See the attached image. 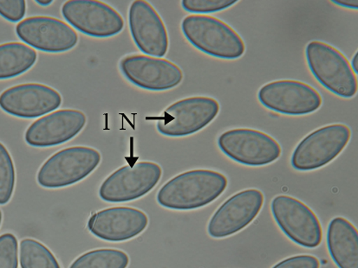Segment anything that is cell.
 <instances>
[{"label": "cell", "instance_id": "16", "mask_svg": "<svg viewBox=\"0 0 358 268\" xmlns=\"http://www.w3.org/2000/svg\"><path fill=\"white\" fill-rule=\"evenodd\" d=\"M130 32L138 49L148 56L162 57L169 50V36L164 21L154 7L143 0H136L129 13Z\"/></svg>", "mask_w": 358, "mask_h": 268}, {"label": "cell", "instance_id": "10", "mask_svg": "<svg viewBox=\"0 0 358 268\" xmlns=\"http://www.w3.org/2000/svg\"><path fill=\"white\" fill-rule=\"evenodd\" d=\"M260 103L276 113L300 116L314 113L323 103L320 94L306 83L292 80L275 81L259 89Z\"/></svg>", "mask_w": 358, "mask_h": 268}, {"label": "cell", "instance_id": "28", "mask_svg": "<svg viewBox=\"0 0 358 268\" xmlns=\"http://www.w3.org/2000/svg\"><path fill=\"white\" fill-rule=\"evenodd\" d=\"M332 3H336L339 6L346 7V8L350 9H357L358 8V2L357 0H348V1H332Z\"/></svg>", "mask_w": 358, "mask_h": 268}, {"label": "cell", "instance_id": "31", "mask_svg": "<svg viewBox=\"0 0 358 268\" xmlns=\"http://www.w3.org/2000/svg\"><path fill=\"white\" fill-rule=\"evenodd\" d=\"M1 223H2V212H1V211H0V225H1Z\"/></svg>", "mask_w": 358, "mask_h": 268}, {"label": "cell", "instance_id": "8", "mask_svg": "<svg viewBox=\"0 0 358 268\" xmlns=\"http://www.w3.org/2000/svg\"><path fill=\"white\" fill-rule=\"evenodd\" d=\"M271 209L278 227L295 244L307 248L321 244V224L308 206L298 199L281 195L273 199Z\"/></svg>", "mask_w": 358, "mask_h": 268}, {"label": "cell", "instance_id": "19", "mask_svg": "<svg viewBox=\"0 0 358 268\" xmlns=\"http://www.w3.org/2000/svg\"><path fill=\"white\" fill-rule=\"evenodd\" d=\"M329 252L339 268H358V233L348 220L336 217L327 231Z\"/></svg>", "mask_w": 358, "mask_h": 268}, {"label": "cell", "instance_id": "21", "mask_svg": "<svg viewBox=\"0 0 358 268\" xmlns=\"http://www.w3.org/2000/svg\"><path fill=\"white\" fill-rule=\"evenodd\" d=\"M129 255L117 249L102 248L92 250L79 256L70 268H127Z\"/></svg>", "mask_w": 358, "mask_h": 268}, {"label": "cell", "instance_id": "24", "mask_svg": "<svg viewBox=\"0 0 358 268\" xmlns=\"http://www.w3.org/2000/svg\"><path fill=\"white\" fill-rule=\"evenodd\" d=\"M238 1L235 0H184L183 9L193 13H212L229 8Z\"/></svg>", "mask_w": 358, "mask_h": 268}, {"label": "cell", "instance_id": "11", "mask_svg": "<svg viewBox=\"0 0 358 268\" xmlns=\"http://www.w3.org/2000/svg\"><path fill=\"white\" fill-rule=\"evenodd\" d=\"M62 14L72 27L93 38L113 37L124 27L117 10L96 0H70L63 6Z\"/></svg>", "mask_w": 358, "mask_h": 268}, {"label": "cell", "instance_id": "30", "mask_svg": "<svg viewBox=\"0 0 358 268\" xmlns=\"http://www.w3.org/2000/svg\"><path fill=\"white\" fill-rule=\"evenodd\" d=\"M36 3H38V5H41V6H48L52 5V0H50V1H41V0H38V1H36Z\"/></svg>", "mask_w": 358, "mask_h": 268}, {"label": "cell", "instance_id": "3", "mask_svg": "<svg viewBox=\"0 0 358 268\" xmlns=\"http://www.w3.org/2000/svg\"><path fill=\"white\" fill-rule=\"evenodd\" d=\"M306 55L314 77L329 91L343 98L357 95V78L339 50L327 43L313 41L306 46Z\"/></svg>", "mask_w": 358, "mask_h": 268}, {"label": "cell", "instance_id": "23", "mask_svg": "<svg viewBox=\"0 0 358 268\" xmlns=\"http://www.w3.org/2000/svg\"><path fill=\"white\" fill-rule=\"evenodd\" d=\"M15 168L12 157L2 143H0V205L9 202L15 187Z\"/></svg>", "mask_w": 358, "mask_h": 268}, {"label": "cell", "instance_id": "5", "mask_svg": "<svg viewBox=\"0 0 358 268\" xmlns=\"http://www.w3.org/2000/svg\"><path fill=\"white\" fill-rule=\"evenodd\" d=\"M352 137L350 128L343 124L324 126L310 133L295 148L292 168L310 172L330 164L342 153Z\"/></svg>", "mask_w": 358, "mask_h": 268}, {"label": "cell", "instance_id": "15", "mask_svg": "<svg viewBox=\"0 0 358 268\" xmlns=\"http://www.w3.org/2000/svg\"><path fill=\"white\" fill-rule=\"evenodd\" d=\"M62 97L57 90L38 83L12 87L0 95V107L19 118H38L57 110Z\"/></svg>", "mask_w": 358, "mask_h": 268}, {"label": "cell", "instance_id": "9", "mask_svg": "<svg viewBox=\"0 0 358 268\" xmlns=\"http://www.w3.org/2000/svg\"><path fill=\"white\" fill-rule=\"evenodd\" d=\"M162 175L161 166L153 162L126 165L108 176L99 190V197L108 202L136 200L154 189Z\"/></svg>", "mask_w": 358, "mask_h": 268}, {"label": "cell", "instance_id": "17", "mask_svg": "<svg viewBox=\"0 0 358 268\" xmlns=\"http://www.w3.org/2000/svg\"><path fill=\"white\" fill-rule=\"evenodd\" d=\"M87 119L83 112L63 110L50 114L29 126L24 139L29 146L50 147L73 139L85 128Z\"/></svg>", "mask_w": 358, "mask_h": 268}, {"label": "cell", "instance_id": "29", "mask_svg": "<svg viewBox=\"0 0 358 268\" xmlns=\"http://www.w3.org/2000/svg\"><path fill=\"white\" fill-rule=\"evenodd\" d=\"M358 53H356V55L354 56L353 60H352V70L354 71V73L356 75L358 73Z\"/></svg>", "mask_w": 358, "mask_h": 268}, {"label": "cell", "instance_id": "14", "mask_svg": "<svg viewBox=\"0 0 358 268\" xmlns=\"http://www.w3.org/2000/svg\"><path fill=\"white\" fill-rule=\"evenodd\" d=\"M17 37L29 46L48 53H62L78 45L74 29L50 17H31L17 25Z\"/></svg>", "mask_w": 358, "mask_h": 268}, {"label": "cell", "instance_id": "1", "mask_svg": "<svg viewBox=\"0 0 358 268\" xmlns=\"http://www.w3.org/2000/svg\"><path fill=\"white\" fill-rule=\"evenodd\" d=\"M223 174L211 170H193L173 177L157 194L158 204L175 211L205 207L222 195L227 187Z\"/></svg>", "mask_w": 358, "mask_h": 268}, {"label": "cell", "instance_id": "25", "mask_svg": "<svg viewBox=\"0 0 358 268\" xmlns=\"http://www.w3.org/2000/svg\"><path fill=\"white\" fill-rule=\"evenodd\" d=\"M17 240L15 235L6 233L0 237V268H17Z\"/></svg>", "mask_w": 358, "mask_h": 268}, {"label": "cell", "instance_id": "27", "mask_svg": "<svg viewBox=\"0 0 358 268\" xmlns=\"http://www.w3.org/2000/svg\"><path fill=\"white\" fill-rule=\"evenodd\" d=\"M320 263L316 257L312 255H296L282 260L273 268H320Z\"/></svg>", "mask_w": 358, "mask_h": 268}, {"label": "cell", "instance_id": "13", "mask_svg": "<svg viewBox=\"0 0 358 268\" xmlns=\"http://www.w3.org/2000/svg\"><path fill=\"white\" fill-rule=\"evenodd\" d=\"M263 204L262 191L249 189L238 192L213 214L208 227L209 235L225 238L244 230L259 215Z\"/></svg>", "mask_w": 358, "mask_h": 268}, {"label": "cell", "instance_id": "7", "mask_svg": "<svg viewBox=\"0 0 358 268\" xmlns=\"http://www.w3.org/2000/svg\"><path fill=\"white\" fill-rule=\"evenodd\" d=\"M218 146L227 157L248 166L272 164L282 154L280 144L273 137L255 129L238 128L223 133Z\"/></svg>", "mask_w": 358, "mask_h": 268}, {"label": "cell", "instance_id": "12", "mask_svg": "<svg viewBox=\"0 0 358 268\" xmlns=\"http://www.w3.org/2000/svg\"><path fill=\"white\" fill-rule=\"evenodd\" d=\"M120 70L132 84L151 91L172 89L183 80L182 71L177 65L150 56H127L120 61Z\"/></svg>", "mask_w": 358, "mask_h": 268}, {"label": "cell", "instance_id": "18", "mask_svg": "<svg viewBox=\"0 0 358 268\" xmlns=\"http://www.w3.org/2000/svg\"><path fill=\"white\" fill-rule=\"evenodd\" d=\"M148 224L146 214L140 209L115 207L94 214L89 220L88 229L101 240L119 242L142 234Z\"/></svg>", "mask_w": 358, "mask_h": 268}, {"label": "cell", "instance_id": "22", "mask_svg": "<svg viewBox=\"0 0 358 268\" xmlns=\"http://www.w3.org/2000/svg\"><path fill=\"white\" fill-rule=\"evenodd\" d=\"M20 259L21 268H61L52 252L34 239L21 241Z\"/></svg>", "mask_w": 358, "mask_h": 268}, {"label": "cell", "instance_id": "6", "mask_svg": "<svg viewBox=\"0 0 358 268\" xmlns=\"http://www.w3.org/2000/svg\"><path fill=\"white\" fill-rule=\"evenodd\" d=\"M220 104L213 98L195 96L176 101L166 108L157 121L162 135L180 137L206 128L220 113Z\"/></svg>", "mask_w": 358, "mask_h": 268}, {"label": "cell", "instance_id": "2", "mask_svg": "<svg viewBox=\"0 0 358 268\" xmlns=\"http://www.w3.org/2000/svg\"><path fill=\"white\" fill-rule=\"evenodd\" d=\"M182 30L192 45L207 55L234 60L244 55L245 45L241 36L223 21L207 15H189Z\"/></svg>", "mask_w": 358, "mask_h": 268}, {"label": "cell", "instance_id": "4", "mask_svg": "<svg viewBox=\"0 0 358 268\" xmlns=\"http://www.w3.org/2000/svg\"><path fill=\"white\" fill-rule=\"evenodd\" d=\"M100 162L101 154L94 148L69 147L45 162L38 173V182L48 189L70 186L86 179Z\"/></svg>", "mask_w": 358, "mask_h": 268}, {"label": "cell", "instance_id": "20", "mask_svg": "<svg viewBox=\"0 0 358 268\" xmlns=\"http://www.w3.org/2000/svg\"><path fill=\"white\" fill-rule=\"evenodd\" d=\"M38 54L22 43L0 45V80L19 77L34 66Z\"/></svg>", "mask_w": 358, "mask_h": 268}, {"label": "cell", "instance_id": "26", "mask_svg": "<svg viewBox=\"0 0 358 268\" xmlns=\"http://www.w3.org/2000/svg\"><path fill=\"white\" fill-rule=\"evenodd\" d=\"M27 13V3L24 0H2L0 1V15L6 20L19 22Z\"/></svg>", "mask_w": 358, "mask_h": 268}]
</instances>
